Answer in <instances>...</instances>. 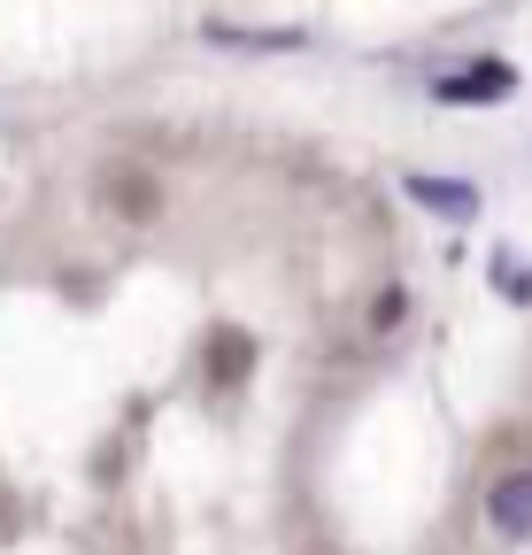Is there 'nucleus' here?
I'll list each match as a JSON object with an SVG mask.
<instances>
[{"instance_id":"nucleus-1","label":"nucleus","mask_w":532,"mask_h":555,"mask_svg":"<svg viewBox=\"0 0 532 555\" xmlns=\"http://www.w3.org/2000/svg\"><path fill=\"white\" fill-rule=\"evenodd\" d=\"M486 517L502 540H532V470H502L486 486Z\"/></svg>"},{"instance_id":"nucleus-2","label":"nucleus","mask_w":532,"mask_h":555,"mask_svg":"<svg viewBox=\"0 0 532 555\" xmlns=\"http://www.w3.org/2000/svg\"><path fill=\"white\" fill-rule=\"evenodd\" d=\"M402 193L425 201L432 217H455V224H471V217H479V185H447V178H425V170H417V178H402Z\"/></svg>"},{"instance_id":"nucleus-3","label":"nucleus","mask_w":532,"mask_h":555,"mask_svg":"<svg viewBox=\"0 0 532 555\" xmlns=\"http://www.w3.org/2000/svg\"><path fill=\"white\" fill-rule=\"evenodd\" d=\"M509 86H517L509 62H479V69H463V78H440V101H502Z\"/></svg>"},{"instance_id":"nucleus-4","label":"nucleus","mask_w":532,"mask_h":555,"mask_svg":"<svg viewBox=\"0 0 532 555\" xmlns=\"http://www.w3.org/2000/svg\"><path fill=\"white\" fill-rule=\"evenodd\" d=\"M247 356H255V347L239 339V332H224V339H209V378H247Z\"/></svg>"},{"instance_id":"nucleus-5","label":"nucleus","mask_w":532,"mask_h":555,"mask_svg":"<svg viewBox=\"0 0 532 555\" xmlns=\"http://www.w3.org/2000/svg\"><path fill=\"white\" fill-rule=\"evenodd\" d=\"M209 39H224V47H301L309 31H294V24H286V31H239V24H209Z\"/></svg>"},{"instance_id":"nucleus-6","label":"nucleus","mask_w":532,"mask_h":555,"mask_svg":"<svg viewBox=\"0 0 532 555\" xmlns=\"http://www.w3.org/2000/svg\"><path fill=\"white\" fill-rule=\"evenodd\" d=\"M402 317H410V294H402V286L378 294V309H371V324H378V332H386V324H402Z\"/></svg>"}]
</instances>
